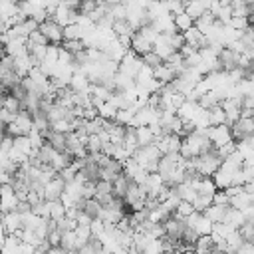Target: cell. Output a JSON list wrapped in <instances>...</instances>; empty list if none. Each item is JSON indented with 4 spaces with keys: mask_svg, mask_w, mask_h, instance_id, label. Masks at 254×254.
<instances>
[{
    "mask_svg": "<svg viewBox=\"0 0 254 254\" xmlns=\"http://www.w3.org/2000/svg\"><path fill=\"white\" fill-rule=\"evenodd\" d=\"M141 65H143V58H141L139 54H135L131 48H129V50L125 52V56L119 60V71L131 75V77L137 75V71L141 69Z\"/></svg>",
    "mask_w": 254,
    "mask_h": 254,
    "instance_id": "cell-5",
    "label": "cell"
},
{
    "mask_svg": "<svg viewBox=\"0 0 254 254\" xmlns=\"http://www.w3.org/2000/svg\"><path fill=\"white\" fill-rule=\"evenodd\" d=\"M40 32L48 38L50 44H62L64 42V26H60L54 18H48L40 24Z\"/></svg>",
    "mask_w": 254,
    "mask_h": 254,
    "instance_id": "cell-8",
    "label": "cell"
},
{
    "mask_svg": "<svg viewBox=\"0 0 254 254\" xmlns=\"http://www.w3.org/2000/svg\"><path fill=\"white\" fill-rule=\"evenodd\" d=\"M129 187H131V179H129L125 173H121V175L113 181V194H115V196H119V198H125V194H127Z\"/></svg>",
    "mask_w": 254,
    "mask_h": 254,
    "instance_id": "cell-23",
    "label": "cell"
},
{
    "mask_svg": "<svg viewBox=\"0 0 254 254\" xmlns=\"http://www.w3.org/2000/svg\"><path fill=\"white\" fill-rule=\"evenodd\" d=\"M208 119H210V125H220V123H226V113L222 109L220 103L208 107Z\"/></svg>",
    "mask_w": 254,
    "mask_h": 254,
    "instance_id": "cell-30",
    "label": "cell"
},
{
    "mask_svg": "<svg viewBox=\"0 0 254 254\" xmlns=\"http://www.w3.org/2000/svg\"><path fill=\"white\" fill-rule=\"evenodd\" d=\"M20 198L16 194V189L12 183H4L0 185V210L8 212V210H16Z\"/></svg>",
    "mask_w": 254,
    "mask_h": 254,
    "instance_id": "cell-7",
    "label": "cell"
},
{
    "mask_svg": "<svg viewBox=\"0 0 254 254\" xmlns=\"http://www.w3.org/2000/svg\"><path fill=\"white\" fill-rule=\"evenodd\" d=\"M238 58H240V54H238V52H234V50H230V48H224V50L218 54L220 69H226V71H230V69L238 67Z\"/></svg>",
    "mask_w": 254,
    "mask_h": 254,
    "instance_id": "cell-14",
    "label": "cell"
},
{
    "mask_svg": "<svg viewBox=\"0 0 254 254\" xmlns=\"http://www.w3.org/2000/svg\"><path fill=\"white\" fill-rule=\"evenodd\" d=\"M206 129H194L192 133L183 137V141H181V155L185 159H192V157H198V155L214 149L210 137L206 135Z\"/></svg>",
    "mask_w": 254,
    "mask_h": 254,
    "instance_id": "cell-1",
    "label": "cell"
},
{
    "mask_svg": "<svg viewBox=\"0 0 254 254\" xmlns=\"http://www.w3.org/2000/svg\"><path fill=\"white\" fill-rule=\"evenodd\" d=\"M226 208L224 204H218V202H210L202 212L212 220V222H222L224 220V214H226Z\"/></svg>",
    "mask_w": 254,
    "mask_h": 254,
    "instance_id": "cell-22",
    "label": "cell"
},
{
    "mask_svg": "<svg viewBox=\"0 0 254 254\" xmlns=\"http://www.w3.org/2000/svg\"><path fill=\"white\" fill-rule=\"evenodd\" d=\"M194 250L196 252H214L216 250V244H214V240H212V236L210 234H200L198 238H196V242H194Z\"/></svg>",
    "mask_w": 254,
    "mask_h": 254,
    "instance_id": "cell-28",
    "label": "cell"
},
{
    "mask_svg": "<svg viewBox=\"0 0 254 254\" xmlns=\"http://www.w3.org/2000/svg\"><path fill=\"white\" fill-rule=\"evenodd\" d=\"M214 20H216V16H214L210 10H206L202 16H198V18L194 20V26H196L200 32H204V30H206V28H208V26H210Z\"/></svg>",
    "mask_w": 254,
    "mask_h": 254,
    "instance_id": "cell-38",
    "label": "cell"
},
{
    "mask_svg": "<svg viewBox=\"0 0 254 254\" xmlns=\"http://www.w3.org/2000/svg\"><path fill=\"white\" fill-rule=\"evenodd\" d=\"M238 230H240V234L244 236V240H252V242H254V222L246 220Z\"/></svg>",
    "mask_w": 254,
    "mask_h": 254,
    "instance_id": "cell-47",
    "label": "cell"
},
{
    "mask_svg": "<svg viewBox=\"0 0 254 254\" xmlns=\"http://www.w3.org/2000/svg\"><path fill=\"white\" fill-rule=\"evenodd\" d=\"M194 210H196V208H194V204H192L190 200H181V202L177 204V208H175V212H173V214L185 220V218H187L190 212H194Z\"/></svg>",
    "mask_w": 254,
    "mask_h": 254,
    "instance_id": "cell-37",
    "label": "cell"
},
{
    "mask_svg": "<svg viewBox=\"0 0 254 254\" xmlns=\"http://www.w3.org/2000/svg\"><path fill=\"white\" fill-rule=\"evenodd\" d=\"M73 230H75V236H77V244H79V248H81V246L91 238V234H93L89 224H77Z\"/></svg>",
    "mask_w": 254,
    "mask_h": 254,
    "instance_id": "cell-36",
    "label": "cell"
},
{
    "mask_svg": "<svg viewBox=\"0 0 254 254\" xmlns=\"http://www.w3.org/2000/svg\"><path fill=\"white\" fill-rule=\"evenodd\" d=\"M153 75H155V79H159L161 83H171V81L177 77V71H175L167 62H163V64H159L157 67H153Z\"/></svg>",
    "mask_w": 254,
    "mask_h": 254,
    "instance_id": "cell-16",
    "label": "cell"
},
{
    "mask_svg": "<svg viewBox=\"0 0 254 254\" xmlns=\"http://www.w3.org/2000/svg\"><path fill=\"white\" fill-rule=\"evenodd\" d=\"M64 189H65V181H64L60 175H56L54 179H50V181L44 185V198H46V200H56V198L62 196Z\"/></svg>",
    "mask_w": 254,
    "mask_h": 254,
    "instance_id": "cell-11",
    "label": "cell"
},
{
    "mask_svg": "<svg viewBox=\"0 0 254 254\" xmlns=\"http://www.w3.org/2000/svg\"><path fill=\"white\" fill-rule=\"evenodd\" d=\"M222 222H226V224L232 226V228H240V226L246 222V216H244V212H242L240 208H236V206H228Z\"/></svg>",
    "mask_w": 254,
    "mask_h": 254,
    "instance_id": "cell-17",
    "label": "cell"
},
{
    "mask_svg": "<svg viewBox=\"0 0 254 254\" xmlns=\"http://www.w3.org/2000/svg\"><path fill=\"white\" fill-rule=\"evenodd\" d=\"M236 151V139H232V141H228V143H224V145H220V147H216V153L222 157V159H226L228 155H232Z\"/></svg>",
    "mask_w": 254,
    "mask_h": 254,
    "instance_id": "cell-44",
    "label": "cell"
},
{
    "mask_svg": "<svg viewBox=\"0 0 254 254\" xmlns=\"http://www.w3.org/2000/svg\"><path fill=\"white\" fill-rule=\"evenodd\" d=\"M206 135L210 137V141H212L214 149L234 139V135H232V127H230L228 123H220V125H210V127L206 129Z\"/></svg>",
    "mask_w": 254,
    "mask_h": 254,
    "instance_id": "cell-4",
    "label": "cell"
},
{
    "mask_svg": "<svg viewBox=\"0 0 254 254\" xmlns=\"http://www.w3.org/2000/svg\"><path fill=\"white\" fill-rule=\"evenodd\" d=\"M230 127L234 139H244L250 133H254V115H240L238 121H234Z\"/></svg>",
    "mask_w": 254,
    "mask_h": 254,
    "instance_id": "cell-9",
    "label": "cell"
},
{
    "mask_svg": "<svg viewBox=\"0 0 254 254\" xmlns=\"http://www.w3.org/2000/svg\"><path fill=\"white\" fill-rule=\"evenodd\" d=\"M220 2H230V0H220Z\"/></svg>",
    "mask_w": 254,
    "mask_h": 254,
    "instance_id": "cell-52",
    "label": "cell"
},
{
    "mask_svg": "<svg viewBox=\"0 0 254 254\" xmlns=\"http://www.w3.org/2000/svg\"><path fill=\"white\" fill-rule=\"evenodd\" d=\"M210 2H212V0H187V2H185V12H187L192 20H196V18L202 16L206 10H210Z\"/></svg>",
    "mask_w": 254,
    "mask_h": 254,
    "instance_id": "cell-13",
    "label": "cell"
},
{
    "mask_svg": "<svg viewBox=\"0 0 254 254\" xmlns=\"http://www.w3.org/2000/svg\"><path fill=\"white\" fill-rule=\"evenodd\" d=\"M0 105L4 107V109H8V111H12V113H18L20 109H22V101L12 93V91H6L4 95H2V99H0Z\"/></svg>",
    "mask_w": 254,
    "mask_h": 254,
    "instance_id": "cell-25",
    "label": "cell"
},
{
    "mask_svg": "<svg viewBox=\"0 0 254 254\" xmlns=\"http://www.w3.org/2000/svg\"><path fill=\"white\" fill-rule=\"evenodd\" d=\"M113 32H115V36H133L137 30L127 20H115L113 22Z\"/></svg>",
    "mask_w": 254,
    "mask_h": 254,
    "instance_id": "cell-33",
    "label": "cell"
},
{
    "mask_svg": "<svg viewBox=\"0 0 254 254\" xmlns=\"http://www.w3.org/2000/svg\"><path fill=\"white\" fill-rule=\"evenodd\" d=\"M173 18H175V26H177L179 32H187L189 28L194 26V20H192L187 12H179V14H175Z\"/></svg>",
    "mask_w": 254,
    "mask_h": 254,
    "instance_id": "cell-31",
    "label": "cell"
},
{
    "mask_svg": "<svg viewBox=\"0 0 254 254\" xmlns=\"http://www.w3.org/2000/svg\"><path fill=\"white\" fill-rule=\"evenodd\" d=\"M143 58V64H147V65H151V67H157L159 64H163V60H161V56L157 54V52H147V54H143L141 56Z\"/></svg>",
    "mask_w": 254,
    "mask_h": 254,
    "instance_id": "cell-43",
    "label": "cell"
},
{
    "mask_svg": "<svg viewBox=\"0 0 254 254\" xmlns=\"http://www.w3.org/2000/svg\"><path fill=\"white\" fill-rule=\"evenodd\" d=\"M62 216H65V204L60 200V198H56V200H50V218H62Z\"/></svg>",
    "mask_w": 254,
    "mask_h": 254,
    "instance_id": "cell-39",
    "label": "cell"
},
{
    "mask_svg": "<svg viewBox=\"0 0 254 254\" xmlns=\"http://www.w3.org/2000/svg\"><path fill=\"white\" fill-rule=\"evenodd\" d=\"M161 157H163V153H161V149H159L155 143L139 145L137 151L133 153V159H135L141 167H145L149 173L157 171V167H159V159H161Z\"/></svg>",
    "mask_w": 254,
    "mask_h": 254,
    "instance_id": "cell-2",
    "label": "cell"
},
{
    "mask_svg": "<svg viewBox=\"0 0 254 254\" xmlns=\"http://www.w3.org/2000/svg\"><path fill=\"white\" fill-rule=\"evenodd\" d=\"M0 222L6 228L8 234H16L24 224H22V214L18 210H8V212H0Z\"/></svg>",
    "mask_w": 254,
    "mask_h": 254,
    "instance_id": "cell-10",
    "label": "cell"
},
{
    "mask_svg": "<svg viewBox=\"0 0 254 254\" xmlns=\"http://www.w3.org/2000/svg\"><path fill=\"white\" fill-rule=\"evenodd\" d=\"M183 36H185V42L187 44H190V46H194V48H204L206 44H208V40H206V36L196 28V26H192V28H189L187 32H183Z\"/></svg>",
    "mask_w": 254,
    "mask_h": 254,
    "instance_id": "cell-15",
    "label": "cell"
},
{
    "mask_svg": "<svg viewBox=\"0 0 254 254\" xmlns=\"http://www.w3.org/2000/svg\"><path fill=\"white\" fill-rule=\"evenodd\" d=\"M97 113L103 117V119H115V113H117V107L107 99V101H101L97 105Z\"/></svg>",
    "mask_w": 254,
    "mask_h": 254,
    "instance_id": "cell-35",
    "label": "cell"
},
{
    "mask_svg": "<svg viewBox=\"0 0 254 254\" xmlns=\"http://www.w3.org/2000/svg\"><path fill=\"white\" fill-rule=\"evenodd\" d=\"M101 208H103V204H101L95 196H91V198H85V200H83V210H85L91 218H97V216L101 214Z\"/></svg>",
    "mask_w": 254,
    "mask_h": 254,
    "instance_id": "cell-32",
    "label": "cell"
},
{
    "mask_svg": "<svg viewBox=\"0 0 254 254\" xmlns=\"http://www.w3.org/2000/svg\"><path fill=\"white\" fill-rule=\"evenodd\" d=\"M165 2V6H167V10L175 16V14H179V12H185V0H163Z\"/></svg>",
    "mask_w": 254,
    "mask_h": 254,
    "instance_id": "cell-45",
    "label": "cell"
},
{
    "mask_svg": "<svg viewBox=\"0 0 254 254\" xmlns=\"http://www.w3.org/2000/svg\"><path fill=\"white\" fill-rule=\"evenodd\" d=\"M228 24H230L232 28H236V30H246V28L250 26V20H248L246 16H232Z\"/></svg>",
    "mask_w": 254,
    "mask_h": 254,
    "instance_id": "cell-46",
    "label": "cell"
},
{
    "mask_svg": "<svg viewBox=\"0 0 254 254\" xmlns=\"http://www.w3.org/2000/svg\"><path fill=\"white\" fill-rule=\"evenodd\" d=\"M210 202H212V194H202V192H196V196H194V200H192L194 208L200 210V212H202Z\"/></svg>",
    "mask_w": 254,
    "mask_h": 254,
    "instance_id": "cell-40",
    "label": "cell"
},
{
    "mask_svg": "<svg viewBox=\"0 0 254 254\" xmlns=\"http://www.w3.org/2000/svg\"><path fill=\"white\" fill-rule=\"evenodd\" d=\"M60 46H64V48H65V50H69L71 54H77V52L85 50V44H83V40H64Z\"/></svg>",
    "mask_w": 254,
    "mask_h": 254,
    "instance_id": "cell-41",
    "label": "cell"
},
{
    "mask_svg": "<svg viewBox=\"0 0 254 254\" xmlns=\"http://www.w3.org/2000/svg\"><path fill=\"white\" fill-rule=\"evenodd\" d=\"M135 111H137L135 105H133V107H125V109H117V113H115V121L121 123V125H131Z\"/></svg>",
    "mask_w": 254,
    "mask_h": 254,
    "instance_id": "cell-34",
    "label": "cell"
},
{
    "mask_svg": "<svg viewBox=\"0 0 254 254\" xmlns=\"http://www.w3.org/2000/svg\"><path fill=\"white\" fill-rule=\"evenodd\" d=\"M77 10H71V8H67L65 4H64V0L60 2V6L56 8V12L52 14V18L60 24V26H67V24H71V22H75L77 20Z\"/></svg>",
    "mask_w": 254,
    "mask_h": 254,
    "instance_id": "cell-12",
    "label": "cell"
},
{
    "mask_svg": "<svg viewBox=\"0 0 254 254\" xmlns=\"http://www.w3.org/2000/svg\"><path fill=\"white\" fill-rule=\"evenodd\" d=\"M65 252H79V244H77V236H75V230H65L62 234V242H60Z\"/></svg>",
    "mask_w": 254,
    "mask_h": 254,
    "instance_id": "cell-27",
    "label": "cell"
},
{
    "mask_svg": "<svg viewBox=\"0 0 254 254\" xmlns=\"http://www.w3.org/2000/svg\"><path fill=\"white\" fill-rule=\"evenodd\" d=\"M89 85H91V81H89V77H87V73L85 71H73L71 73V79H69V87L73 89V91H87L89 89Z\"/></svg>",
    "mask_w": 254,
    "mask_h": 254,
    "instance_id": "cell-19",
    "label": "cell"
},
{
    "mask_svg": "<svg viewBox=\"0 0 254 254\" xmlns=\"http://www.w3.org/2000/svg\"><path fill=\"white\" fill-rule=\"evenodd\" d=\"M83 34H85V30L77 22H71V24L64 26V40H81Z\"/></svg>",
    "mask_w": 254,
    "mask_h": 254,
    "instance_id": "cell-29",
    "label": "cell"
},
{
    "mask_svg": "<svg viewBox=\"0 0 254 254\" xmlns=\"http://www.w3.org/2000/svg\"><path fill=\"white\" fill-rule=\"evenodd\" d=\"M4 93H6V89H4V87H2V83H0V99H2V95H4Z\"/></svg>",
    "mask_w": 254,
    "mask_h": 254,
    "instance_id": "cell-51",
    "label": "cell"
},
{
    "mask_svg": "<svg viewBox=\"0 0 254 254\" xmlns=\"http://www.w3.org/2000/svg\"><path fill=\"white\" fill-rule=\"evenodd\" d=\"M28 44H50V42H48V38L40 32V28H38V30H34V32L28 36Z\"/></svg>",
    "mask_w": 254,
    "mask_h": 254,
    "instance_id": "cell-48",
    "label": "cell"
},
{
    "mask_svg": "<svg viewBox=\"0 0 254 254\" xmlns=\"http://www.w3.org/2000/svg\"><path fill=\"white\" fill-rule=\"evenodd\" d=\"M85 147H87V153H99L101 147H103V143H101L99 135H89L87 141H85Z\"/></svg>",
    "mask_w": 254,
    "mask_h": 254,
    "instance_id": "cell-42",
    "label": "cell"
},
{
    "mask_svg": "<svg viewBox=\"0 0 254 254\" xmlns=\"http://www.w3.org/2000/svg\"><path fill=\"white\" fill-rule=\"evenodd\" d=\"M250 204H254V194H250L246 189H242L238 194L230 196V206H236V208L244 210V208L250 206Z\"/></svg>",
    "mask_w": 254,
    "mask_h": 254,
    "instance_id": "cell-20",
    "label": "cell"
},
{
    "mask_svg": "<svg viewBox=\"0 0 254 254\" xmlns=\"http://www.w3.org/2000/svg\"><path fill=\"white\" fill-rule=\"evenodd\" d=\"M248 77H250V79H252V81H254V65H252V67H250V73H248Z\"/></svg>",
    "mask_w": 254,
    "mask_h": 254,
    "instance_id": "cell-50",
    "label": "cell"
},
{
    "mask_svg": "<svg viewBox=\"0 0 254 254\" xmlns=\"http://www.w3.org/2000/svg\"><path fill=\"white\" fill-rule=\"evenodd\" d=\"M97 6V0H81V6H79V14H91Z\"/></svg>",
    "mask_w": 254,
    "mask_h": 254,
    "instance_id": "cell-49",
    "label": "cell"
},
{
    "mask_svg": "<svg viewBox=\"0 0 254 254\" xmlns=\"http://www.w3.org/2000/svg\"><path fill=\"white\" fill-rule=\"evenodd\" d=\"M181 141H183V137L179 133H161V135H157L155 145L161 149L163 155H167V153H179Z\"/></svg>",
    "mask_w": 254,
    "mask_h": 254,
    "instance_id": "cell-6",
    "label": "cell"
},
{
    "mask_svg": "<svg viewBox=\"0 0 254 254\" xmlns=\"http://www.w3.org/2000/svg\"><path fill=\"white\" fill-rule=\"evenodd\" d=\"M46 141H48L54 149H58V151H65V133L56 131V129H50V131L46 133Z\"/></svg>",
    "mask_w": 254,
    "mask_h": 254,
    "instance_id": "cell-24",
    "label": "cell"
},
{
    "mask_svg": "<svg viewBox=\"0 0 254 254\" xmlns=\"http://www.w3.org/2000/svg\"><path fill=\"white\" fill-rule=\"evenodd\" d=\"M175 189V192L181 196V200H194V196H196V190H194V187L190 185V181H183V183H179V185H175L173 187Z\"/></svg>",
    "mask_w": 254,
    "mask_h": 254,
    "instance_id": "cell-21",
    "label": "cell"
},
{
    "mask_svg": "<svg viewBox=\"0 0 254 254\" xmlns=\"http://www.w3.org/2000/svg\"><path fill=\"white\" fill-rule=\"evenodd\" d=\"M131 50H133L135 54L143 56V54H147V52H151V50H153V42H151V40H147L145 36H141L139 32H135V34H133V38H131Z\"/></svg>",
    "mask_w": 254,
    "mask_h": 254,
    "instance_id": "cell-18",
    "label": "cell"
},
{
    "mask_svg": "<svg viewBox=\"0 0 254 254\" xmlns=\"http://www.w3.org/2000/svg\"><path fill=\"white\" fill-rule=\"evenodd\" d=\"M135 135H137L139 145H149V143H155V139H157V135L153 133V129H151L149 125L135 127Z\"/></svg>",
    "mask_w": 254,
    "mask_h": 254,
    "instance_id": "cell-26",
    "label": "cell"
},
{
    "mask_svg": "<svg viewBox=\"0 0 254 254\" xmlns=\"http://www.w3.org/2000/svg\"><path fill=\"white\" fill-rule=\"evenodd\" d=\"M190 161H192V169H194L198 175H208V177H212L214 171L220 167L222 157L216 153V149H210V151H206V153H202V155H198V157H192Z\"/></svg>",
    "mask_w": 254,
    "mask_h": 254,
    "instance_id": "cell-3",
    "label": "cell"
}]
</instances>
